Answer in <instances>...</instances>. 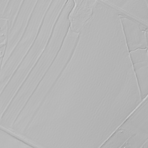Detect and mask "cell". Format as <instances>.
<instances>
[{
    "instance_id": "4",
    "label": "cell",
    "mask_w": 148,
    "mask_h": 148,
    "mask_svg": "<svg viewBox=\"0 0 148 148\" xmlns=\"http://www.w3.org/2000/svg\"><path fill=\"white\" fill-rule=\"evenodd\" d=\"M132 66L138 83L140 98L143 99L147 96L148 92L147 61L132 64Z\"/></svg>"
},
{
    "instance_id": "3",
    "label": "cell",
    "mask_w": 148,
    "mask_h": 148,
    "mask_svg": "<svg viewBox=\"0 0 148 148\" xmlns=\"http://www.w3.org/2000/svg\"><path fill=\"white\" fill-rule=\"evenodd\" d=\"M74 6L68 15L69 28L75 33L81 31L93 14L97 1H73Z\"/></svg>"
},
{
    "instance_id": "7",
    "label": "cell",
    "mask_w": 148,
    "mask_h": 148,
    "mask_svg": "<svg viewBox=\"0 0 148 148\" xmlns=\"http://www.w3.org/2000/svg\"><path fill=\"white\" fill-rule=\"evenodd\" d=\"M128 53L132 64L147 61V48L138 49L130 51Z\"/></svg>"
},
{
    "instance_id": "2",
    "label": "cell",
    "mask_w": 148,
    "mask_h": 148,
    "mask_svg": "<svg viewBox=\"0 0 148 148\" xmlns=\"http://www.w3.org/2000/svg\"><path fill=\"white\" fill-rule=\"evenodd\" d=\"M120 21L128 51L146 49L147 27L121 14Z\"/></svg>"
},
{
    "instance_id": "6",
    "label": "cell",
    "mask_w": 148,
    "mask_h": 148,
    "mask_svg": "<svg viewBox=\"0 0 148 148\" xmlns=\"http://www.w3.org/2000/svg\"><path fill=\"white\" fill-rule=\"evenodd\" d=\"M0 148L9 147H32L30 145L18 138L10 135L8 131L1 129L0 132Z\"/></svg>"
},
{
    "instance_id": "5",
    "label": "cell",
    "mask_w": 148,
    "mask_h": 148,
    "mask_svg": "<svg viewBox=\"0 0 148 148\" xmlns=\"http://www.w3.org/2000/svg\"><path fill=\"white\" fill-rule=\"evenodd\" d=\"M134 134L130 131L118 127L114 134L106 140L102 147H123L125 142Z\"/></svg>"
},
{
    "instance_id": "1",
    "label": "cell",
    "mask_w": 148,
    "mask_h": 148,
    "mask_svg": "<svg viewBox=\"0 0 148 148\" xmlns=\"http://www.w3.org/2000/svg\"><path fill=\"white\" fill-rule=\"evenodd\" d=\"M109 6L114 9L121 14L131 19L137 21L142 25L147 27V0L132 1H103Z\"/></svg>"
}]
</instances>
